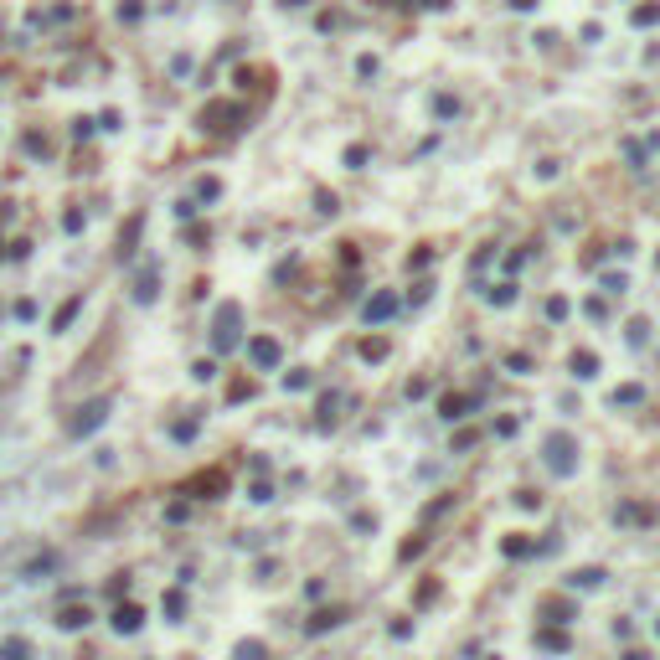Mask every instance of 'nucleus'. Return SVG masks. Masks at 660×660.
Wrapping results in <instances>:
<instances>
[{"mask_svg": "<svg viewBox=\"0 0 660 660\" xmlns=\"http://www.w3.org/2000/svg\"><path fill=\"white\" fill-rule=\"evenodd\" d=\"M578 444H573V433H552V438H547V470H552V475H573L578 470Z\"/></svg>", "mask_w": 660, "mask_h": 660, "instance_id": "1", "label": "nucleus"}, {"mask_svg": "<svg viewBox=\"0 0 660 660\" xmlns=\"http://www.w3.org/2000/svg\"><path fill=\"white\" fill-rule=\"evenodd\" d=\"M108 418V398H93V403H83L78 418H68V438H83V433H93L98 423Z\"/></svg>", "mask_w": 660, "mask_h": 660, "instance_id": "2", "label": "nucleus"}, {"mask_svg": "<svg viewBox=\"0 0 660 660\" xmlns=\"http://www.w3.org/2000/svg\"><path fill=\"white\" fill-rule=\"evenodd\" d=\"M237 320H243L237 304H222V310H217V330H212V346L217 351H232L237 346Z\"/></svg>", "mask_w": 660, "mask_h": 660, "instance_id": "3", "label": "nucleus"}, {"mask_svg": "<svg viewBox=\"0 0 660 660\" xmlns=\"http://www.w3.org/2000/svg\"><path fill=\"white\" fill-rule=\"evenodd\" d=\"M222 490H227V475H222V470H202V475L186 480V495H202V500L222 495Z\"/></svg>", "mask_w": 660, "mask_h": 660, "instance_id": "4", "label": "nucleus"}, {"mask_svg": "<svg viewBox=\"0 0 660 660\" xmlns=\"http://www.w3.org/2000/svg\"><path fill=\"white\" fill-rule=\"evenodd\" d=\"M232 119H237V108H232V103H212V108H202V124L212 129V135H227Z\"/></svg>", "mask_w": 660, "mask_h": 660, "instance_id": "5", "label": "nucleus"}, {"mask_svg": "<svg viewBox=\"0 0 660 660\" xmlns=\"http://www.w3.org/2000/svg\"><path fill=\"white\" fill-rule=\"evenodd\" d=\"M248 356H253L263 371H269V366H279V341H269V336H253V341H248Z\"/></svg>", "mask_w": 660, "mask_h": 660, "instance_id": "6", "label": "nucleus"}, {"mask_svg": "<svg viewBox=\"0 0 660 660\" xmlns=\"http://www.w3.org/2000/svg\"><path fill=\"white\" fill-rule=\"evenodd\" d=\"M140 624H145V609H140V604H119V609H114V629H119V634H135Z\"/></svg>", "mask_w": 660, "mask_h": 660, "instance_id": "7", "label": "nucleus"}, {"mask_svg": "<svg viewBox=\"0 0 660 660\" xmlns=\"http://www.w3.org/2000/svg\"><path fill=\"white\" fill-rule=\"evenodd\" d=\"M537 614H547L552 624H567V619H573V604H567V599H542Z\"/></svg>", "mask_w": 660, "mask_h": 660, "instance_id": "8", "label": "nucleus"}, {"mask_svg": "<svg viewBox=\"0 0 660 660\" xmlns=\"http://www.w3.org/2000/svg\"><path fill=\"white\" fill-rule=\"evenodd\" d=\"M346 619V609H320V614H310V624H304V629H310V634H325V629H336Z\"/></svg>", "mask_w": 660, "mask_h": 660, "instance_id": "9", "label": "nucleus"}, {"mask_svg": "<svg viewBox=\"0 0 660 660\" xmlns=\"http://www.w3.org/2000/svg\"><path fill=\"white\" fill-rule=\"evenodd\" d=\"M88 619H93V614H88L83 604H68V609H57V624H62V629H83Z\"/></svg>", "mask_w": 660, "mask_h": 660, "instance_id": "10", "label": "nucleus"}, {"mask_svg": "<svg viewBox=\"0 0 660 660\" xmlns=\"http://www.w3.org/2000/svg\"><path fill=\"white\" fill-rule=\"evenodd\" d=\"M392 310H398V299H392V294H377V299L366 304V325H377V320H387Z\"/></svg>", "mask_w": 660, "mask_h": 660, "instance_id": "11", "label": "nucleus"}, {"mask_svg": "<svg viewBox=\"0 0 660 660\" xmlns=\"http://www.w3.org/2000/svg\"><path fill=\"white\" fill-rule=\"evenodd\" d=\"M567 583H573V588H599V583H604V567H578Z\"/></svg>", "mask_w": 660, "mask_h": 660, "instance_id": "12", "label": "nucleus"}, {"mask_svg": "<svg viewBox=\"0 0 660 660\" xmlns=\"http://www.w3.org/2000/svg\"><path fill=\"white\" fill-rule=\"evenodd\" d=\"M500 552H505V557H526V552H532V542H526L521 532H511V537L500 542Z\"/></svg>", "mask_w": 660, "mask_h": 660, "instance_id": "13", "label": "nucleus"}, {"mask_svg": "<svg viewBox=\"0 0 660 660\" xmlns=\"http://www.w3.org/2000/svg\"><path fill=\"white\" fill-rule=\"evenodd\" d=\"M438 413H444L449 423H454V418H465V398H459V392H449V398H438Z\"/></svg>", "mask_w": 660, "mask_h": 660, "instance_id": "14", "label": "nucleus"}, {"mask_svg": "<svg viewBox=\"0 0 660 660\" xmlns=\"http://www.w3.org/2000/svg\"><path fill=\"white\" fill-rule=\"evenodd\" d=\"M0 660H31V645L26 640H6L0 645Z\"/></svg>", "mask_w": 660, "mask_h": 660, "instance_id": "15", "label": "nucleus"}, {"mask_svg": "<svg viewBox=\"0 0 660 660\" xmlns=\"http://www.w3.org/2000/svg\"><path fill=\"white\" fill-rule=\"evenodd\" d=\"M537 645H542V650H567V634H557V629H537Z\"/></svg>", "mask_w": 660, "mask_h": 660, "instance_id": "16", "label": "nucleus"}, {"mask_svg": "<svg viewBox=\"0 0 660 660\" xmlns=\"http://www.w3.org/2000/svg\"><path fill=\"white\" fill-rule=\"evenodd\" d=\"M573 371H578V377H593V371H599V356H593V351H578V356H573Z\"/></svg>", "mask_w": 660, "mask_h": 660, "instance_id": "17", "label": "nucleus"}, {"mask_svg": "<svg viewBox=\"0 0 660 660\" xmlns=\"http://www.w3.org/2000/svg\"><path fill=\"white\" fill-rule=\"evenodd\" d=\"M135 237H140V217L124 227V237H119V258H129V253H135Z\"/></svg>", "mask_w": 660, "mask_h": 660, "instance_id": "18", "label": "nucleus"}, {"mask_svg": "<svg viewBox=\"0 0 660 660\" xmlns=\"http://www.w3.org/2000/svg\"><path fill=\"white\" fill-rule=\"evenodd\" d=\"M619 521H655L650 505H619Z\"/></svg>", "mask_w": 660, "mask_h": 660, "instance_id": "19", "label": "nucleus"}, {"mask_svg": "<svg viewBox=\"0 0 660 660\" xmlns=\"http://www.w3.org/2000/svg\"><path fill=\"white\" fill-rule=\"evenodd\" d=\"M361 356H366V361H382V356H387V341H366Z\"/></svg>", "mask_w": 660, "mask_h": 660, "instance_id": "20", "label": "nucleus"}, {"mask_svg": "<svg viewBox=\"0 0 660 660\" xmlns=\"http://www.w3.org/2000/svg\"><path fill=\"white\" fill-rule=\"evenodd\" d=\"M78 304H83V299H68V304H62V310H57V320H52V325H57V330H62V325H68V320H73V315H78Z\"/></svg>", "mask_w": 660, "mask_h": 660, "instance_id": "21", "label": "nucleus"}, {"mask_svg": "<svg viewBox=\"0 0 660 660\" xmlns=\"http://www.w3.org/2000/svg\"><path fill=\"white\" fill-rule=\"evenodd\" d=\"M237 660H263V645L248 640V645H237Z\"/></svg>", "mask_w": 660, "mask_h": 660, "instance_id": "22", "label": "nucleus"}, {"mask_svg": "<svg viewBox=\"0 0 660 660\" xmlns=\"http://www.w3.org/2000/svg\"><path fill=\"white\" fill-rule=\"evenodd\" d=\"M346 165H356V170H361V165H366V150H361V145H351V150H346Z\"/></svg>", "mask_w": 660, "mask_h": 660, "instance_id": "23", "label": "nucleus"}, {"mask_svg": "<svg viewBox=\"0 0 660 660\" xmlns=\"http://www.w3.org/2000/svg\"><path fill=\"white\" fill-rule=\"evenodd\" d=\"M433 599H438V583H433V578H428V583H423V588H418V604H433Z\"/></svg>", "mask_w": 660, "mask_h": 660, "instance_id": "24", "label": "nucleus"}, {"mask_svg": "<svg viewBox=\"0 0 660 660\" xmlns=\"http://www.w3.org/2000/svg\"><path fill=\"white\" fill-rule=\"evenodd\" d=\"M624 660H650V655H645V650H629V655H624Z\"/></svg>", "mask_w": 660, "mask_h": 660, "instance_id": "25", "label": "nucleus"}, {"mask_svg": "<svg viewBox=\"0 0 660 660\" xmlns=\"http://www.w3.org/2000/svg\"><path fill=\"white\" fill-rule=\"evenodd\" d=\"M289 6H299V0H289Z\"/></svg>", "mask_w": 660, "mask_h": 660, "instance_id": "26", "label": "nucleus"}, {"mask_svg": "<svg viewBox=\"0 0 660 660\" xmlns=\"http://www.w3.org/2000/svg\"><path fill=\"white\" fill-rule=\"evenodd\" d=\"M655 634H660V624H655Z\"/></svg>", "mask_w": 660, "mask_h": 660, "instance_id": "27", "label": "nucleus"}]
</instances>
